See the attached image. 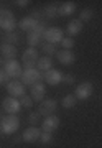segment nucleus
I'll return each mask as SVG.
<instances>
[{"instance_id":"nucleus-36","label":"nucleus","mask_w":102,"mask_h":148,"mask_svg":"<svg viewBox=\"0 0 102 148\" xmlns=\"http://www.w3.org/2000/svg\"><path fill=\"white\" fill-rule=\"evenodd\" d=\"M0 66H2V56H0Z\"/></svg>"},{"instance_id":"nucleus-19","label":"nucleus","mask_w":102,"mask_h":148,"mask_svg":"<svg viewBox=\"0 0 102 148\" xmlns=\"http://www.w3.org/2000/svg\"><path fill=\"white\" fill-rule=\"evenodd\" d=\"M36 69L40 71V73H46V71H49V69H53V59L48 58V56H41V58H38Z\"/></svg>"},{"instance_id":"nucleus-15","label":"nucleus","mask_w":102,"mask_h":148,"mask_svg":"<svg viewBox=\"0 0 102 148\" xmlns=\"http://www.w3.org/2000/svg\"><path fill=\"white\" fill-rule=\"evenodd\" d=\"M40 23V20H35V18H31V16H23L22 20L18 21V28L20 30H23V32H33L35 28H36V25Z\"/></svg>"},{"instance_id":"nucleus-17","label":"nucleus","mask_w":102,"mask_h":148,"mask_svg":"<svg viewBox=\"0 0 102 148\" xmlns=\"http://www.w3.org/2000/svg\"><path fill=\"white\" fill-rule=\"evenodd\" d=\"M18 54V49L13 45H7V43H2L0 45V56L5 59H15V56Z\"/></svg>"},{"instance_id":"nucleus-11","label":"nucleus","mask_w":102,"mask_h":148,"mask_svg":"<svg viewBox=\"0 0 102 148\" xmlns=\"http://www.w3.org/2000/svg\"><path fill=\"white\" fill-rule=\"evenodd\" d=\"M59 117L56 115H49V117H44V120L41 122V130L43 132H48V133H53L54 130H58L59 128Z\"/></svg>"},{"instance_id":"nucleus-28","label":"nucleus","mask_w":102,"mask_h":148,"mask_svg":"<svg viewBox=\"0 0 102 148\" xmlns=\"http://www.w3.org/2000/svg\"><path fill=\"white\" fill-rule=\"evenodd\" d=\"M40 142L43 143V145H49V143H53V133L41 132V135H40Z\"/></svg>"},{"instance_id":"nucleus-6","label":"nucleus","mask_w":102,"mask_h":148,"mask_svg":"<svg viewBox=\"0 0 102 148\" xmlns=\"http://www.w3.org/2000/svg\"><path fill=\"white\" fill-rule=\"evenodd\" d=\"M92 92H94V86H92V82L84 81V82L77 84V87H76V90H74V95H76L77 101H86V99H89V97L92 95Z\"/></svg>"},{"instance_id":"nucleus-26","label":"nucleus","mask_w":102,"mask_h":148,"mask_svg":"<svg viewBox=\"0 0 102 148\" xmlns=\"http://www.w3.org/2000/svg\"><path fill=\"white\" fill-rule=\"evenodd\" d=\"M92 16H94V12H92L91 8H82L81 13H79V20L84 23V21H89Z\"/></svg>"},{"instance_id":"nucleus-34","label":"nucleus","mask_w":102,"mask_h":148,"mask_svg":"<svg viewBox=\"0 0 102 148\" xmlns=\"http://www.w3.org/2000/svg\"><path fill=\"white\" fill-rule=\"evenodd\" d=\"M41 15H43V10H33L30 16H31V18H35V20H38Z\"/></svg>"},{"instance_id":"nucleus-27","label":"nucleus","mask_w":102,"mask_h":148,"mask_svg":"<svg viewBox=\"0 0 102 148\" xmlns=\"http://www.w3.org/2000/svg\"><path fill=\"white\" fill-rule=\"evenodd\" d=\"M18 101H20V106H22L23 109H31V106H33V99L30 97V95L25 94L23 97H20Z\"/></svg>"},{"instance_id":"nucleus-24","label":"nucleus","mask_w":102,"mask_h":148,"mask_svg":"<svg viewBox=\"0 0 102 148\" xmlns=\"http://www.w3.org/2000/svg\"><path fill=\"white\" fill-rule=\"evenodd\" d=\"M76 102H77V99H76L74 94H66L63 97V101H61V106L64 107V109H73L76 106Z\"/></svg>"},{"instance_id":"nucleus-32","label":"nucleus","mask_w":102,"mask_h":148,"mask_svg":"<svg viewBox=\"0 0 102 148\" xmlns=\"http://www.w3.org/2000/svg\"><path fill=\"white\" fill-rule=\"evenodd\" d=\"M10 81L12 79L5 74V71H3V69H0V86H2V84H8Z\"/></svg>"},{"instance_id":"nucleus-14","label":"nucleus","mask_w":102,"mask_h":148,"mask_svg":"<svg viewBox=\"0 0 102 148\" xmlns=\"http://www.w3.org/2000/svg\"><path fill=\"white\" fill-rule=\"evenodd\" d=\"M56 58H58L59 63L64 64V66H71V64L76 61L74 53L69 51V49H61V51H58V53H56Z\"/></svg>"},{"instance_id":"nucleus-7","label":"nucleus","mask_w":102,"mask_h":148,"mask_svg":"<svg viewBox=\"0 0 102 148\" xmlns=\"http://www.w3.org/2000/svg\"><path fill=\"white\" fill-rule=\"evenodd\" d=\"M2 109L7 112V115H16L18 112L22 110V106H20V101L15 99V97H5L2 101Z\"/></svg>"},{"instance_id":"nucleus-1","label":"nucleus","mask_w":102,"mask_h":148,"mask_svg":"<svg viewBox=\"0 0 102 148\" xmlns=\"http://www.w3.org/2000/svg\"><path fill=\"white\" fill-rule=\"evenodd\" d=\"M16 25L18 23L15 20V15L10 10H0V30H5V33L15 32Z\"/></svg>"},{"instance_id":"nucleus-38","label":"nucleus","mask_w":102,"mask_h":148,"mask_svg":"<svg viewBox=\"0 0 102 148\" xmlns=\"http://www.w3.org/2000/svg\"><path fill=\"white\" fill-rule=\"evenodd\" d=\"M0 45H2V43H0Z\"/></svg>"},{"instance_id":"nucleus-12","label":"nucleus","mask_w":102,"mask_h":148,"mask_svg":"<svg viewBox=\"0 0 102 148\" xmlns=\"http://www.w3.org/2000/svg\"><path fill=\"white\" fill-rule=\"evenodd\" d=\"M43 79L48 82L49 86H58L59 82H63V74L58 69H49L46 73H43Z\"/></svg>"},{"instance_id":"nucleus-33","label":"nucleus","mask_w":102,"mask_h":148,"mask_svg":"<svg viewBox=\"0 0 102 148\" xmlns=\"http://www.w3.org/2000/svg\"><path fill=\"white\" fill-rule=\"evenodd\" d=\"M16 7H20V8H25V7H28V3H31L30 0H16V2H13Z\"/></svg>"},{"instance_id":"nucleus-3","label":"nucleus","mask_w":102,"mask_h":148,"mask_svg":"<svg viewBox=\"0 0 102 148\" xmlns=\"http://www.w3.org/2000/svg\"><path fill=\"white\" fill-rule=\"evenodd\" d=\"M3 71H5V74L10 79H18L23 74V66L16 59H7L3 63Z\"/></svg>"},{"instance_id":"nucleus-5","label":"nucleus","mask_w":102,"mask_h":148,"mask_svg":"<svg viewBox=\"0 0 102 148\" xmlns=\"http://www.w3.org/2000/svg\"><path fill=\"white\" fill-rule=\"evenodd\" d=\"M43 77V73H40L36 68L33 69H23L22 74V84L23 86H33L35 82H40Z\"/></svg>"},{"instance_id":"nucleus-18","label":"nucleus","mask_w":102,"mask_h":148,"mask_svg":"<svg viewBox=\"0 0 102 148\" xmlns=\"http://www.w3.org/2000/svg\"><path fill=\"white\" fill-rule=\"evenodd\" d=\"M74 12H76V3L71 2V0L58 5V16H69V15H73Z\"/></svg>"},{"instance_id":"nucleus-29","label":"nucleus","mask_w":102,"mask_h":148,"mask_svg":"<svg viewBox=\"0 0 102 148\" xmlns=\"http://www.w3.org/2000/svg\"><path fill=\"white\" fill-rule=\"evenodd\" d=\"M61 46H63V49H73V48H74V40H73V38H63V41H61Z\"/></svg>"},{"instance_id":"nucleus-37","label":"nucleus","mask_w":102,"mask_h":148,"mask_svg":"<svg viewBox=\"0 0 102 148\" xmlns=\"http://www.w3.org/2000/svg\"><path fill=\"white\" fill-rule=\"evenodd\" d=\"M0 122H2V115H0Z\"/></svg>"},{"instance_id":"nucleus-35","label":"nucleus","mask_w":102,"mask_h":148,"mask_svg":"<svg viewBox=\"0 0 102 148\" xmlns=\"http://www.w3.org/2000/svg\"><path fill=\"white\" fill-rule=\"evenodd\" d=\"M2 135H3V132H2V130H0V138H2Z\"/></svg>"},{"instance_id":"nucleus-22","label":"nucleus","mask_w":102,"mask_h":148,"mask_svg":"<svg viewBox=\"0 0 102 148\" xmlns=\"http://www.w3.org/2000/svg\"><path fill=\"white\" fill-rule=\"evenodd\" d=\"M22 40V35L18 32H10V33H5L3 36H2V43H7V45H13L15 46L16 43H20Z\"/></svg>"},{"instance_id":"nucleus-30","label":"nucleus","mask_w":102,"mask_h":148,"mask_svg":"<svg viewBox=\"0 0 102 148\" xmlns=\"http://www.w3.org/2000/svg\"><path fill=\"white\" fill-rule=\"evenodd\" d=\"M40 117H41V115H40L38 112H31V114L28 115V122L31 123V127H36V123L40 122Z\"/></svg>"},{"instance_id":"nucleus-31","label":"nucleus","mask_w":102,"mask_h":148,"mask_svg":"<svg viewBox=\"0 0 102 148\" xmlns=\"http://www.w3.org/2000/svg\"><path fill=\"white\" fill-rule=\"evenodd\" d=\"M63 82H64V84H68V86L74 84V82H76L74 74H64V76H63Z\"/></svg>"},{"instance_id":"nucleus-25","label":"nucleus","mask_w":102,"mask_h":148,"mask_svg":"<svg viewBox=\"0 0 102 148\" xmlns=\"http://www.w3.org/2000/svg\"><path fill=\"white\" fill-rule=\"evenodd\" d=\"M43 53L46 54V56H53V54L58 53V49H56V45H51V43H43Z\"/></svg>"},{"instance_id":"nucleus-9","label":"nucleus","mask_w":102,"mask_h":148,"mask_svg":"<svg viewBox=\"0 0 102 148\" xmlns=\"http://www.w3.org/2000/svg\"><path fill=\"white\" fill-rule=\"evenodd\" d=\"M44 95H46V86L43 82H35L33 86H30V97L33 99V102H43Z\"/></svg>"},{"instance_id":"nucleus-8","label":"nucleus","mask_w":102,"mask_h":148,"mask_svg":"<svg viewBox=\"0 0 102 148\" xmlns=\"http://www.w3.org/2000/svg\"><path fill=\"white\" fill-rule=\"evenodd\" d=\"M58 109V101L56 99H46V101L40 102L38 106V114L43 117H49V115H54V112Z\"/></svg>"},{"instance_id":"nucleus-20","label":"nucleus","mask_w":102,"mask_h":148,"mask_svg":"<svg viewBox=\"0 0 102 148\" xmlns=\"http://www.w3.org/2000/svg\"><path fill=\"white\" fill-rule=\"evenodd\" d=\"M43 35L40 33H35V32H30L27 33V43L30 45V48H36V46H43Z\"/></svg>"},{"instance_id":"nucleus-21","label":"nucleus","mask_w":102,"mask_h":148,"mask_svg":"<svg viewBox=\"0 0 102 148\" xmlns=\"http://www.w3.org/2000/svg\"><path fill=\"white\" fill-rule=\"evenodd\" d=\"M23 63H36L38 61V49L36 48H27L23 51Z\"/></svg>"},{"instance_id":"nucleus-4","label":"nucleus","mask_w":102,"mask_h":148,"mask_svg":"<svg viewBox=\"0 0 102 148\" xmlns=\"http://www.w3.org/2000/svg\"><path fill=\"white\" fill-rule=\"evenodd\" d=\"M63 30L59 27H48L44 30V35H43V40L44 43H51V45H58V43L63 41Z\"/></svg>"},{"instance_id":"nucleus-13","label":"nucleus","mask_w":102,"mask_h":148,"mask_svg":"<svg viewBox=\"0 0 102 148\" xmlns=\"http://www.w3.org/2000/svg\"><path fill=\"white\" fill-rule=\"evenodd\" d=\"M40 135H41V130L38 127H28L25 132L22 133V140L27 143H35L40 140Z\"/></svg>"},{"instance_id":"nucleus-10","label":"nucleus","mask_w":102,"mask_h":148,"mask_svg":"<svg viewBox=\"0 0 102 148\" xmlns=\"http://www.w3.org/2000/svg\"><path fill=\"white\" fill-rule=\"evenodd\" d=\"M7 90H8L10 97H15V99H20V97L25 95V86L22 84V81L18 79H12L7 84Z\"/></svg>"},{"instance_id":"nucleus-2","label":"nucleus","mask_w":102,"mask_h":148,"mask_svg":"<svg viewBox=\"0 0 102 148\" xmlns=\"http://www.w3.org/2000/svg\"><path fill=\"white\" fill-rule=\"evenodd\" d=\"M20 128V119L16 115H5L2 117L0 122V130L5 133V135H12Z\"/></svg>"},{"instance_id":"nucleus-16","label":"nucleus","mask_w":102,"mask_h":148,"mask_svg":"<svg viewBox=\"0 0 102 148\" xmlns=\"http://www.w3.org/2000/svg\"><path fill=\"white\" fill-rule=\"evenodd\" d=\"M82 27H84V23L79 20V18H74V20H71L68 25H66V33L71 36H76V35H79L82 32Z\"/></svg>"},{"instance_id":"nucleus-23","label":"nucleus","mask_w":102,"mask_h":148,"mask_svg":"<svg viewBox=\"0 0 102 148\" xmlns=\"http://www.w3.org/2000/svg\"><path fill=\"white\" fill-rule=\"evenodd\" d=\"M43 16L44 18H56L58 16V5L56 3H49L43 8Z\"/></svg>"}]
</instances>
